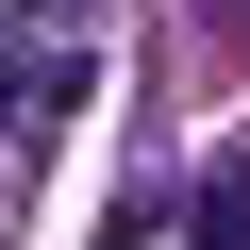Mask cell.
<instances>
[{
    "label": "cell",
    "instance_id": "3",
    "mask_svg": "<svg viewBox=\"0 0 250 250\" xmlns=\"http://www.w3.org/2000/svg\"><path fill=\"white\" fill-rule=\"evenodd\" d=\"M17 17H34V34H83V0H17Z\"/></svg>",
    "mask_w": 250,
    "mask_h": 250
},
{
    "label": "cell",
    "instance_id": "1",
    "mask_svg": "<svg viewBox=\"0 0 250 250\" xmlns=\"http://www.w3.org/2000/svg\"><path fill=\"white\" fill-rule=\"evenodd\" d=\"M83 100V50H34V67H0V134H34V117Z\"/></svg>",
    "mask_w": 250,
    "mask_h": 250
},
{
    "label": "cell",
    "instance_id": "2",
    "mask_svg": "<svg viewBox=\"0 0 250 250\" xmlns=\"http://www.w3.org/2000/svg\"><path fill=\"white\" fill-rule=\"evenodd\" d=\"M184 250H250V167H217V184H200V217H184Z\"/></svg>",
    "mask_w": 250,
    "mask_h": 250
}]
</instances>
